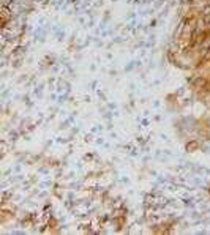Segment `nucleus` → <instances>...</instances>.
<instances>
[{
    "label": "nucleus",
    "mask_w": 210,
    "mask_h": 235,
    "mask_svg": "<svg viewBox=\"0 0 210 235\" xmlns=\"http://www.w3.org/2000/svg\"><path fill=\"white\" fill-rule=\"evenodd\" d=\"M202 14L207 17V21H210V5H208V7H205V8L202 10Z\"/></svg>",
    "instance_id": "1"
}]
</instances>
